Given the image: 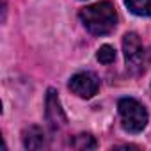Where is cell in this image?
Listing matches in <instances>:
<instances>
[{"instance_id": "6da1fadb", "label": "cell", "mask_w": 151, "mask_h": 151, "mask_svg": "<svg viewBox=\"0 0 151 151\" xmlns=\"http://www.w3.org/2000/svg\"><path fill=\"white\" fill-rule=\"evenodd\" d=\"M80 20L86 25V29L94 36H105L112 32L117 25V13L116 7L103 0L93 6H87L80 11Z\"/></svg>"}, {"instance_id": "7a4b0ae2", "label": "cell", "mask_w": 151, "mask_h": 151, "mask_svg": "<svg viewBox=\"0 0 151 151\" xmlns=\"http://www.w3.org/2000/svg\"><path fill=\"white\" fill-rule=\"evenodd\" d=\"M117 109H119V116H121V124L126 132L139 133L146 128L147 110L144 109L142 103H139L133 98H123V100H119Z\"/></svg>"}, {"instance_id": "3957f363", "label": "cell", "mask_w": 151, "mask_h": 151, "mask_svg": "<svg viewBox=\"0 0 151 151\" xmlns=\"http://www.w3.org/2000/svg\"><path fill=\"white\" fill-rule=\"evenodd\" d=\"M123 52H124L126 68L130 69V73L133 75L142 73L146 68V50L135 32H128L123 37Z\"/></svg>"}, {"instance_id": "277c9868", "label": "cell", "mask_w": 151, "mask_h": 151, "mask_svg": "<svg viewBox=\"0 0 151 151\" xmlns=\"http://www.w3.org/2000/svg\"><path fill=\"white\" fill-rule=\"evenodd\" d=\"M69 89L80 98H93L100 89V78L91 71L77 73L69 80Z\"/></svg>"}, {"instance_id": "5b68a950", "label": "cell", "mask_w": 151, "mask_h": 151, "mask_svg": "<svg viewBox=\"0 0 151 151\" xmlns=\"http://www.w3.org/2000/svg\"><path fill=\"white\" fill-rule=\"evenodd\" d=\"M46 119H48L52 130H59L60 126L66 124V116L60 109L57 93L53 89H48V94H46Z\"/></svg>"}, {"instance_id": "8992f818", "label": "cell", "mask_w": 151, "mask_h": 151, "mask_svg": "<svg viewBox=\"0 0 151 151\" xmlns=\"http://www.w3.org/2000/svg\"><path fill=\"white\" fill-rule=\"evenodd\" d=\"M23 146L27 149H43L48 146L45 132L39 126H29L23 130Z\"/></svg>"}, {"instance_id": "52a82bcc", "label": "cell", "mask_w": 151, "mask_h": 151, "mask_svg": "<svg viewBox=\"0 0 151 151\" xmlns=\"http://www.w3.org/2000/svg\"><path fill=\"white\" fill-rule=\"evenodd\" d=\"M126 7L139 16H151V0H124Z\"/></svg>"}, {"instance_id": "ba28073f", "label": "cell", "mask_w": 151, "mask_h": 151, "mask_svg": "<svg viewBox=\"0 0 151 151\" xmlns=\"http://www.w3.org/2000/svg\"><path fill=\"white\" fill-rule=\"evenodd\" d=\"M75 149H94L96 147V140L89 135V133H82L78 137H75L73 144H71Z\"/></svg>"}, {"instance_id": "9c48e42d", "label": "cell", "mask_w": 151, "mask_h": 151, "mask_svg": "<svg viewBox=\"0 0 151 151\" xmlns=\"http://www.w3.org/2000/svg\"><path fill=\"white\" fill-rule=\"evenodd\" d=\"M96 57H98V60H100L101 64H110V62L116 60V50H114L110 45H103V46L98 50Z\"/></svg>"}]
</instances>
